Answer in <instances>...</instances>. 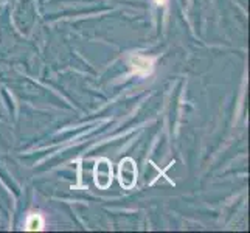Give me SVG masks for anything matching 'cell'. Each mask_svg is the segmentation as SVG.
Returning a JSON list of instances; mask_svg holds the SVG:
<instances>
[{"mask_svg": "<svg viewBox=\"0 0 250 233\" xmlns=\"http://www.w3.org/2000/svg\"><path fill=\"white\" fill-rule=\"evenodd\" d=\"M131 65L134 68V72L140 76H146L152 72L154 68V61L151 58L146 56H132L131 58Z\"/></svg>", "mask_w": 250, "mask_h": 233, "instance_id": "obj_1", "label": "cell"}, {"mask_svg": "<svg viewBox=\"0 0 250 233\" xmlns=\"http://www.w3.org/2000/svg\"><path fill=\"white\" fill-rule=\"evenodd\" d=\"M120 176H122V184H125V180L129 179V187H132L134 182H135V179H137V169L131 165V167H127V160L122 163V168H120Z\"/></svg>", "mask_w": 250, "mask_h": 233, "instance_id": "obj_2", "label": "cell"}, {"mask_svg": "<svg viewBox=\"0 0 250 233\" xmlns=\"http://www.w3.org/2000/svg\"><path fill=\"white\" fill-rule=\"evenodd\" d=\"M44 229V219H42L41 214H31L27 219V230L30 232H36Z\"/></svg>", "mask_w": 250, "mask_h": 233, "instance_id": "obj_3", "label": "cell"}, {"mask_svg": "<svg viewBox=\"0 0 250 233\" xmlns=\"http://www.w3.org/2000/svg\"><path fill=\"white\" fill-rule=\"evenodd\" d=\"M156 3H157V5H165V3H167V0H156Z\"/></svg>", "mask_w": 250, "mask_h": 233, "instance_id": "obj_4", "label": "cell"}]
</instances>
